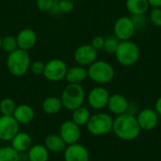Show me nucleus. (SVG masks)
Returning a JSON list of instances; mask_svg holds the SVG:
<instances>
[{"instance_id":"f257e3e1","label":"nucleus","mask_w":161,"mask_h":161,"mask_svg":"<svg viewBox=\"0 0 161 161\" xmlns=\"http://www.w3.org/2000/svg\"><path fill=\"white\" fill-rule=\"evenodd\" d=\"M113 133L121 140L130 142L136 140L141 134V127L135 115L125 112L113 120Z\"/></svg>"},{"instance_id":"f03ea898","label":"nucleus","mask_w":161,"mask_h":161,"mask_svg":"<svg viewBox=\"0 0 161 161\" xmlns=\"http://www.w3.org/2000/svg\"><path fill=\"white\" fill-rule=\"evenodd\" d=\"M30 55L28 51L17 48L8 54L7 68L10 75L16 77L24 76L30 69Z\"/></svg>"},{"instance_id":"7ed1b4c3","label":"nucleus","mask_w":161,"mask_h":161,"mask_svg":"<svg viewBox=\"0 0 161 161\" xmlns=\"http://www.w3.org/2000/svg\"><path fill=\"white\" fill-rule=\"evenodd\" d=\"M88 77L98 85H107L110 83L115 76L113 66L105 60H95L88 66Z\"/></svg>"},{"instance_id":"20e7f679","label":"nucleus","mask_w":161,"mask_h":161,"mask_svg":"<svg viewBox=\"0 0 161 161\" xmlns=\"http://www.w3.org/2000/svg\"><path fill=\"white\" fill-rule=\"evenodd\" d=\"M114 55L120 65L124 67H131L139 61L141 50L139 45L131 40L122 41L120 42Z\"/></svg>"},{"instance_id":"39448f33","label":"nucleus","mask_w":161,"mask_h":161,"mask_svg":"<svg viewBox=\"0 0 161 161\" xmlns=\"http://www.w3.org/2000/svg\"><path fill=\"white\" fill-rule=\"evenodd\" d=\"M86 92L81 84H68L62 91L60 100L62 107L70 111L83 106Z\"/></svg>"},{"instance_id":"423d86ee","label":"nucleus","mask_w":161,"mask_h":161,"mask_svg":"<svg viewBox=\"0 0 161 161\" xmlns=\"http://www.w3.org/2000/svg\"><path fill=\"white\" fill-rule=\"evenodd\" d=\"M86 125L88 131L92 135L104 136L112 131L113 119L108 113L99 112L92 115Z\"/></svg>"},{"instance_id":"0eeeda50","label":"nucleus","mask_w":161,"mask_h":161,"mask_svg":"<svg viewBox=\"0 0 161 161\" xmlns=\"http://www.w3.org/2000/svg\"><path fill=\"white\" fill-rule=\"evenodd\" d=\"M68 67L61 58H52L45 63L43 76L51 82H58L65 78Z\"/></svg>"},{"instance_id":"6e6552de","label":"nucleus","mask_w":161,"mask_h":161,"mask_svg":"<svg viewBox=\"0 0 161 161\" xmlns=\"http://www.w3.org/2000/svg\"><path fill=\"white\" fill-rule=\"evenodd\" d=\"M135 33L136 29L130 16H121L115 21L113 25V35H115L121 42L131 40Z\"/></svg>"},{"instance_id":"1a4fd4ad","label":"nucleus","mask_w":161,"mask_h":161,"mask_svg":"<svg viewBox=\"0 0 161 161\" xmlns=\"http://www.w3.org/2000/svg\"><path fill=\"white\" fill-rule=\"evenodd\" d=\"M109 96H110V94H109L108 91L105 87L99 85L97 87L92 88L89 92L86 98H87V102H88L89 106L92 108L99 110L108 106Z\"/></svg>"},{"instance_id":"9d476101","label":"nucleus","mask_w":161,"mask_h":161,"mask_svg":"<svg viewBox=\"0 0 161 161\" xmlns=\"http://www.w3.org/2000/svg\"><path fill=\"white\" fill-rule=\"evenodd\" d=\"M98 58V51L90 43L79 45L74 52V60L77 65L86 67L92 64Z\"/></svg>"},{"instance_id":"9b49d317","label":"nucleus","mask_w":161,"mask_h":161,"mask_svg":"<svg viewBox=\"0 0 161 161\" xmlns=\"http://www.w3.org/2000/svg\"><path fill=\"white\" fill-rule=\"evenodd\" d=\"M19 132V124L12 115L0 116V141L10 142Z\"/></svg>"},{"instance_id":"f8f14e48","label":"nucleus","mask_w":161,"mask_h":161,"mask_svg":"<svg viewBox=\"0 0 161 161\" xmlns=\"http://www.w3.org/2000/svg\"><path fill=\"white\" fill-rule=\"evenodd\" d=\"M58 135L61 137V139L65 142L67 145L77 143L81 136L80 126L75 124L72 120L65 121L59 127Z\"/></svg>"},{"instance_id":"ddd939ff","label":"nucleus","mask_w":161,"mask_h":161,"mask_svg":"<svg viewBox=\"0 0 161 161\" xmlns=\"http://www.w3.org/2000/svg\"><path fill=\"white\" fill-rule=\"evenodd\" d=\"M136 118L142 130L150 131L158 124V114L153 108H143L140 110Z\"/></svg>"},{"instance_id":"4468645a","label":"nucleus","mask_w":161,"mask_h":161,"mask_svg":"<svg viewBox=\"0 0 161 161\" xmlns=\"http://www.w3.org/2000/svg\"><path fill=\"white\" fill-rule=\"evenodd\" d=\"M63 153L64 161H90L88 149L79 143L67 145Z\"/></svg>"},{"instance_id":"2eb2a0df","label":"nucleus","mask_w":161,"mask_h":161,"mask_svg":"<svg viewBox=\"0 0 161 161\" xmlns=\"http://www.w3.org/2000/svg\"><path fill=\"white\" fill-rule=\"evenodd\" d=\"M18 48L28 51L32 49L38 41L37 33L31 28H24L18 32L16 35Z\"/></svg>"},{"instance_id":"dca6fc26","label":"nucleus","mask_w":161,"mask_h":161,"mask_svg":"<svg viewBox=\"0 0 161 161\" xmlns=\"http://www.w3.org/2000/svg\"><path fill=\"white\" fill-rule=\"evenodd\" d=\"M128 100L121 93H113L109 96L108 102V108L116 116L124 114L128 110Z\"/></svg>"},{"instance_id":"f3484780","label":"nucleus","mask_w":161,"mask_h":161,"mask_svg":"<svg viewBox=\"0 0 161 161\" xmlns=\"http://www.w3.org/2000/svg\"><path fill=\"white\" fill-rule=\"evenodd\" d=\"M19 125H27L31 123L35 117V111L32 107L27 104H21L16 106L12 114Z\"/></svg>"},{"instance_id":"a211bd4d","label":"nucleus","mask_w":161,"mask_h":161,"mask_svg":"<svg viewBox=\"0 0 161 161\" xmlns=\"http://www.w3.org/2000/svg\"><path fill=\"white\" fill-rule=\"evenodd\" d=\"M88 77V71L85 67L76 65L71 68H68L65 80L68 84H81Z\"/></svg>"},{"instance_id":"6ab92c4d","label":"nucleus","mask_w":161,"mask_h":161,"mask_svg":"<svg viewBox=\"0 0 161 161\" xmlns=\"http://www.w3.org/2000/svg\"><path fill=\"white\" fill-rule=\"evenodd\" d=\"M11 147L18 153H25L32 146V139L29 134L25 132H18L10 141Z\"/></svg>"},{"instance_id":"aec40b11","label":"nucleus","mask_w":161,"mask_h":161,"mask_svg":"<svg viewBox=\"0 0 161 161\" xmlns=\"http://www.w3.org/2000/svg\"><path fill=\"white\" fill-rule=\"evenodd\" d=\"M44 146L47 148L49 152L61 153L64 152V150L67 147V144L58 134H51L45 138Z\"/></svg>"},{"instance_id":"412c9836","label":"nucleus","mask_w":161,"mask_h":161,"mask_svg":"<svg viewBox=\"0 0 161 161\" xmlns=\"http://www.w3.org/2000/svg\"><path fill=\"white\" fill-rule=\"evenodd\" d=\"M62 103L59 97L57 96H48L46 97L42 104V108L43 112L49 115H54L58 113L62 108Z\"/></svg>"},{"instance_id":"4be33fe9","label":"nucleus","mask_w":161,"mask_h":161,"mask_svg":"<svg viewBox=\"0 0 161 161\" xmlns=\"http://www.w3.org/2000/svg\"><path fill=\"white\" fill-rule=\"evenodd\" d=\"M28 161H48L49 151L43 144L32 145L27 151Z\"/></svg>"},{"instance_id":"5701e85b","label":"nucleus","mask_w":161,"mask_h":161,"mask_svg":"<svg viewBox=\"0 0 161 161\" xmlns=\"http://www.w3.org/2000/svg\"><path fill=\"white\" fill-rule=\"evenodd\" d=\"M125 8L130 15L146 14L149 10L150 5L147 0H126Z\"/></svg>"},{"instance_id":"b1692460","label":"nucleus","mask_w":161,"mask_h":161,"mask_svg":"<svg viewBox=\"0 0 161 161\" xmlns=\"http://www.w3.org/2000/svg\"><path fill=\"white\" fill-rule=\"evenodd\" d=\"M72 112H73L72 113V121L75 124H76L78 126L86 125L92 116L90 110L83 106L77 108L76 109L73 110Z\"/></svg>"},{"instance_id":"393cba45","label":"nucleus","mask_w":161,"mask_h":161,"mask_svg":"<svg viewBox=\"0 0 161 161\" xmlns=\"http://www.w3.org/2000/svg\"><path fill=\"white\" fill-rule=\"evenodd\" d=\"M120 42L121 41L115 35H108V36L105 37L103 50L108 55H114L119 44H120Z\"/></svg>"},{"instance_id":"a878e982","label":"nucleus","mask_w":161,"mask_h":161,"mask_svg":"<svg viewBox=\"0 0 161 161\" xmlns=\"http://www.w3.org/2000/svg\"><path fill=\"white\" fill-rule=\"evenodd\" d=\"M0 161H19V153L11 146L0 148Z\"/></svg>"},{"instance_id":"bb28decb","label":"nucleus","mask_w":161,"mask_h":161,"mask_svg":"<svg viewBox=\"0 0 161 161\" xmlns=\"http://www.w3.org/2000/svg\"><path fill=\"white\" fill-rule=\"evenodd\" d=\"M1 48L5 52H7L8 54L14 51V50H16L18 48L16 37H14L12 35H7L5 37H2Z\"/></svg>"},{"instance_id":"cd10ccee","label":"nucleus","mask_w":161,"mask_h":161,"mask_svg":"<svg viewBox=\"0 0 161 161\" xmlns=\"http://www.w3.org/2000/svg\"><path fill=\"white\" fill-rule=\"evenodd\" d=\"M16 108V104L11 98H4L0 102V113L1 115H12Z\"/></svg>"},{"instance_id":"c85d7f7f","label":"nucleus","mask_w":161,"mask_h":161,"mask_svg":"<svg viewBox=\"0 0 161 161\" xmlns=\"http://www.w3.org/2000/svg\"><path fill=\"white\" fill-rule=\"evenodd\" d=\"M133 25L135 26L136 31H142L143 30L147 25V17L145 14H136V15H130Z\"/></svg>"},{"instance_id":"c756f323","label":"nucleus","mask_w":161,"mask_h":161,"mask_svg":"<svg viewBox=\"0 0 161 161\" xmlns=\"http://www.w3.org/2000/svg\"><path fill=\"white\" fill-rule=\"evenodd\" d=\"M149 21L155 26H161V8H152L149 12Z\"/></svg>"},{"instance_id":"7c9ffc66","label":"nucleus","mask_w":161,"mask_h":161,"mask_svg":"<svg viewBox=\"0 0 161 161\" xmlns=\"http://www.w3.org/2000/svg\"><path fill=\"white\" fill-rule=\"evenodd\" d=\"M44 68H45V63L43 61H42V60H35V61L31 62L29 70L35 75H43Z\"/></svg>"},{"instance_id":"2f4dec72","label":"nucleus","mask_w":161,"mask_h":161,"mask_svg":"<svg viewBox=\"0 0 161 161\" xmlns=\"http://www.w3.org/2000/svg\"><path fill=\"white\" fill-rule=\"evenodd\" d=\"M58 5L61 13H69L75 8V2L73 0H58Z\"/></svg>"},{"instance_id":"473e14b6","label":"nucleus","mask_w":161,"mask_h":161,"mask_svg":"<svg viewBox=\"0 0 161 161\" xmlns=\"http://www.w3.org/2000/svg\"><path fill=\"white\" fill-rule=\"evenodd\" d=\"M54 0H36V6L39 10L49 12L52 6H53Z\"/></svg>"},{"instance_id":"72a5a7b5","label":"nucleus","mask_w":161,"mask_h":161,"mask_svg":"<svg viewBox=\"0 0 161 161\" xmlns=\"http://www.w3.org/2000/svg\"><path fill=\"white\" fill-rule=\"evenodd\" d=\"M104 42H105V37L98 35V36H95V37L92 40L91 44L98 51V50L103 49V47H104Z\"/></svg>"},{"instance_id":"f704fd0d","label":"nucleus","mask_w":161,"mask_h":161,"mask_svg":"<svg viewBox=\"0 0 161 161\" xmlns=\"http://www.w3.org/2000/svg\"><path fill=\"white\" fill-rule=\"evenodd\" d=\"M49 13L52 14V15H59V14H61L59 5H58V0H54L53 6H52V8L50 9Z\"/></svg>"},{"instance_id":"c9c22d12","label":"nucleus","mask_w":161,"mask_h":161,"mask_svg":"<svg viewBox=\"0 0 161 161\" xmlns=\"http://www.w3.org/2000/svg\"><path fill=\"white\" fill-rule=\"evenodd\" d=\"M150 7L152 8H161V0H147Z\"/></svg>"},{"instance_id":"e433bc0d","label":"nucleus","mask_w":161,"mask_h":161,"mask_svg":"<svg viewBox=\"0 0 161 161\" xmlns=\"http://www.w3.org/2000/svg\"><path fill=\"white\" fill-rule=\"evenodd\" d=\"M156 111L158 114V116H161V96L156 102Z\"/></svg>"},{"instance_id":"4c0bfd02","label":"nucleus","mask_w":161,"mask_h":161,"mask_svg":"<svg viewBox=\"0 0 161 161\" xmlns=\"http://www.w3.org/2000/svg\"><path fill=\"white\" fill-rule=\"evenodd\" d=\"M19 161H28L27 152H25V153H19Z\"/></svg>"},{"instance_id":"58836bf2","label":"nucleus","mask_w":161,"mask_h":161,"mask_svg":"<svg viewBox=\"0 0 161 161\" xmlns=\"http://www.w3.org/2000/svg\"><path fill=\"white\" fill-rule=\"evenodd\" d=\"M1 42H2V37L0 36V48H1Z\"/></svg>"}]
</instances>
